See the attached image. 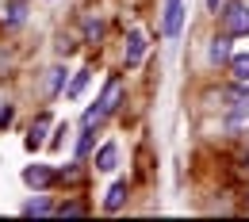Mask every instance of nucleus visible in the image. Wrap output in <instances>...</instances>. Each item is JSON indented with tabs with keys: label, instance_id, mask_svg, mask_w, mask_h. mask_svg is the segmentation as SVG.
Wrapping results in <instances>:
<instances>
[{
	"label": "nucleus",
	"instance_id": "obj_16",
	"mask_svg": "<svg viewBox=\"0 0 249 222\" xmlns=\"http://www.w3.org/2000/svg\"><path fill=\"white\" fill-rule=\"evenodd\" d=\"M8 123H12V100H8V96L0 92V130L8 127Z\"/></svg>",
	"mask_w": 249,
	"mask_h": 222
},
{
	"label": "nucleus",
	"instance_id": "obj_11",
	"mask_svg": "<svg viewBox=\"0 0 249 222\" xmlns=\"http://www.w3.org/2000/svg\"><path fill=\"white\" fill-rule=\"evenodd\" d=\"M54 207H50V199L46 195H38V199H27L23 203V215H50Z\"/></svg>",
	"mask_w": 249,
	"mask_h": 222
},
{
	"label": "nucleus",
	"instance_id": "obj_1",
	"mask_svg": "<svg viewBox=\"0 0 249 222\" xmlns=\"http://www.w3.org/2000/svg\"><path fill=\"white\" fill-rule=\"evenodd\" d=\"M119 100H123V81L115 77V81H107V88H104V96L96 100V107H89L85 111V127H96V123H104L115 107H119Z\"/></svg>",
	"mask_w": 249,
	"mask_h": 222
},
{
	"label": "nucleus",
	"instance_id": "obj_9",
	"mask_svg": "<svg viewBox=\"0 0 249 222\" xmlns=\"http://www.w3.org/2000/svg\"><path fill=\"white\" fill-rule=\"evenodd\" d=\"M123 203H126V184L119 180V184H111V191H107L104 211H123Z\"/></svg>",
	"mask_w": 249,
	"mask_h": 222
},
{
	"label": "nucleus",
	"instance_id": "obj_14",
	"mask_svg": "<svg viewBox=\"0 0 249 222\" xmlns=\"http://www.w3.org/2000/svg\"><path fill=\"white\" fill-rule=\"evenodd\" d=\"M4 12H8V16H4V19H8V23H12V27H16V23H23V19H27V8H23V4H8V8H4Z\"/></svg>",
	"mask_w": 249,
	"mask_h": 222
},
{
	"label": "nucleus",
	"instance_id": "obj_3",
	"mask_svg": "<svg viewBox=\"0 0 249 222\" xmlns=\"http://www.w3.org/2000/svg\"><path fill=\"white\" fill-rule=\"evenodd\" d=\"M180 23H184V0H165V12H161V31L169 38L180 34Z\"/></svg>",
	"mask_w": 249,
	"mask_h": 222
},
{
	"label": "nucleus",
	"instance_id": "obj_17",
	"mask_svg": "<svg viewBox=\"0 0 249 222\" xmlns=\"http://www.w3.org/2000/svg\"><path fill=\"white\" fill-rule=\"evenodd\" d=\"M85 34H89V42H96V38L104 34V23H100V19H92V16H89V19H85Z\"/></svg>",
	"mask_w": 249,
	"mask_h": 222
},
{
	"label": "nucleus",
	"instance_id": "obj_8",
	"mask_svg": "<svg viewBox=\"0 0 249 222\" xmlns=\"http://www.w3.org/2000/svg\"><path fill=\"white\" fill-rule=\"evenodd\" d=\"M115 161H119V146H115V142L100 146V154H96V169H100V172H111Z\"/></svg>",
	"mask_w": 249,
	"mask_h": 222
},
{
	"label": "nucleus",
	"instance_id": "obj_20",
	"mask_svg": "<svg viewBox=\"0 0 249 222\" xmlns=\"http://www.w3.org/2000/svg\"><path fill=\"white\" fill-rule=\"evenodd\" d=\"M203 8H207L211 16H218V12H222V0H203Z\"/></svg>",
	"mask_w": 249,
	"mask_h": 222
},
{
	"label": "nucleus",
	"instance_id": "obj_4",
	"mask_svg": "<svg viewBox=\"0 0 249 222\" xmlns=\"http://www.w3.org/2000/svg\"><path fill=\"white\" fill-rule=\"evenodd\" d=\"M54 180H58V172H54L50 165H27V169H23V184H31V188H38V191L50 188Z\"/></svg>",
	"mask_w": 249,
	"mask_h": 222
},
{
	"label": "nucleus",
	"instance_id": "obj_13",
	"mask_svg": "<svg viewBox=\"0 0 249 222\" xmlns=\"http://www.w3.org/2000/svg\"><path fill=\"white\" fill-rule=\"evenodd\" d=\"M85 85H89V69H81V73H77V77H73V85H69V88H65V96H69V100H77V96L85 92Z\"/></svg>",
	"mask_w": 249,
	"mask_h": 222
},
{
	"label": "nucleus",
	"instance_id": "obj_19",
	"mask_svg": "<svg viewBox=\"0 0 249 222\" xmlns=\"http://www.w3.org/2000/svg\"><path fill=\"white\" fill-rule=\"evenodd\" d=\"M81 211H85L81 203H65V207H58V215H81Z\"/></svg>",
	"mask_w": 249,
	"mask_h": 222
},
{
	"label": "nucleus",
	"instance_id": "obj_6",
	"mask_svg": "<svg viewBox=\"0 0 249 222\" xmlns=\"http://www.w3.org/2000/svg\"><path fill=\"white\" fill-rule=\"evenodd\" d=\"M54 127V119L50 115H38L35 119V127L27 130V150H38V146H46V130Z\"/></svg>",
	"mask_w": 249,
	"mask_h": 222
},
{
	"label": "nucleus",
	"instance_id": "obj_2",
	"mask_svg": "<svg viewBox=\"0 0 249 222\" xmlns=\"http://www.w3.org/2000/svg\"><path fill=\"white\" fill-rule=\"evenodd\" d=\"M218 19H222V31L230 34V38H238V34H249V8L242 4V0H230V4H222Z\"/></svg>",
	"mask_w": 249,
	"mask_h": 222
},
{
	"label": "nucleus",
	"instance_id": "obj_18",
	"mask_svg": "<svg viewBox=\"0 0 249 222\" xmlns=\"http://www.w3.org/2000/svg\"><path fill=\"white\" fill-rule=\"evenodd\" d=\"M62 85H65V69L58 65V69H50V92H62Z\"/></svg>",
	"mask_w": 249,
	"mask_h": 222
},
{
	"label": "nucleus",
	"instance_id": "obj_5",
	"mask_svg": "<svg viewBox=\"0 0 249 222\" xmlns=\"http://www.w3.org/2000/svg\"><path fill=\"white\" fill-rule=\"evenodd\" d=\"M142 58H146V34L130 31L126 34V65L134 69V65H142Z\"/></svg>",
	"mask_w": 249,
	"mask_h": 222
},
{
	"label": "nucleus",
	"instance_id": "obj_7",
	"mask_svg": "<svg viewBox=\"0 0 249 222\" xmlns=\"http://www.w3.org/2000/svg\"><path fill=\"white\" fill-rule=\"evenodd\" d=\"M207 58H211V65L230 62V34H226V31L218 34V38H211V50H207Z\"/></svg>",
	"mask_w": 249,
	"mask_h": 222
},
{
	"label": "nucleus",
	"instance_id": "obj_10",
	"mask_svg": "<svg viewBox=\"0 0 249 222\" xmlns=\"http://www.w3.org/2000/svg\"><path fill=\"white\" fill-rule=\"evenodd\" d=\"M230 73H234V81H246L249 85V54H230Z\"/></svg>",
	"mask_w": 249,
	"mask_h": 222
},
{
	"label": "nucleus",
	"instance_id": "obj_12",
	"mask_svg": "<svg viewBox=\"0 0 249 222\" xmlns=\"http://www.w3.org/2000/svg\"><path fill=\"white\" fill-rule=\"evenodd\" d=\"M230 100H234L238 111H249V88H246V81H238V88L230 92Z\"/></svg>",
	"mask_w": 249,
	"mask_h": 222
},
{
	"label": "nucleus",
	"instance_id": "obj_15",
	"mask_svg": "<svg viewBox=\"0 0 249 222\" xmlns=\"http://www.w3.org/2000/svg\"><path fill=\"white\" fill-rule=\"evenodd\" d=\"M92 150V127H85V134H81V142H77V161H85V154Z\"/></svg>",
	"mask_w": 249,
	"mask_h": 222
}]
</instances>
